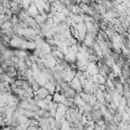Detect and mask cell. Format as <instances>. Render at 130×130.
Masks as SVG:
<instances>
[{"mask_svg":"<svg viewBox=\"0 0 130 130\" xmlns=\"http://www.w3.org/2000/svg\"><path fill=\"white\" fill-rule=\"evenodd\" d=\"M102 116H103V113H102L101 110H93V111L91 112L92 120L95 121L96 123H98L100 120H102Z\"/></svg>","mask_w":130,"mask_h":130,"instance_id":"7a4b0ae2","label":"cell"},{"mask_svg":"<svg viewBox=\"0 0 130 130\" xmlns=\"http://www.w3.org/2000/svg\"><path fill=\"white\" fill-rule=\"evenodd\" d=\"M48 91H49V93L50 94H54L55 92H56V85L55 84H53L52 82H50V81H48L46 84H45V86H44Z\"/></svg>","mask_w":130,"mask_h":130,"instance_id":"3957f363","label":"cell"},{"mask_svg":"<svg viewBox=\"0 0 130 130\" xmlns=\"http://www.w3.org/2000/svg\"><path fill=\"white\" fill-rule=\"evenodd\" d=\"M94 41H95V36L90 35V34H87L86 37H85V40H84L83 44H84L87 48H89V47H93V45L95 44Z\"/></svg>","mask_w":130,"mask_h":130,"instance_id":"6da1fadb","label":"cell"}]
</instances>
